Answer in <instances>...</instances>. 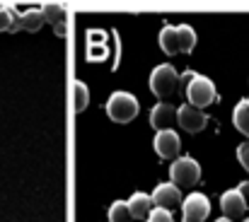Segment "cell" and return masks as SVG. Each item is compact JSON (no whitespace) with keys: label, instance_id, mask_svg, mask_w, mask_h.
Instances as JSON below:
<instances>
[{"label":"cell","instance_id":"6da1fadb","mask_svg":"<svg viewBox=\"0 0 249 222\" xmlns=\"http://www.w3.org/2000/svg\"><path fill=\"white\" fill-rule=\"evenodd\" d=\"M181 80H186V104L196 109H206L218 102V92L211 77L198 73H184Z\"/></svg>","mask_w":249,"mask_h":222},{"label":"cell","instance_id":"7a4b0ae2","mask_svg":"<svg viewBox=\"0 0 249 222\" xmlns=\"http://www.w3.org/2000/svg\"><path fill=\"white\" fill-rule=\"evenodd\" d=\"M141 111L138 99L131 92H114L107 99V116L114 123H131Z\"/></svg>","mask_w":249,"mask_h":222},{"label":"cell","instance_id":"3957f363","mask_svg":"<svg viewBox=\"0 0 249 222\" xmlns=\"http://www.w3.org/2000/svg\"><path fill=\"white\" fill-rule=\"evenodd\" d=\"M169 179L177 188H191L201 181V164L194 157H179L169 167Z\"/></svg>","mask_w":249,"mask_h":222},{"label":"cell","instance_id":"277c9868","mask_svg":"<svg viewBox=\"0 0 249 222\" xmlns=\"http://www.w3.org/2000/svg\"><path fill=\"white\" fill-rule=\"evenodd\" d=\"M179 82H181V75L174 70V66L162 63V66L153 68V73H150V92L160 99H167L177 92Z\"/></svg>","mask_w":249,"mask_h":222},{"label":"cell","instance_id":"5b68a950","mask_svg":"<svg viewBox=\"0 0 249 222\" xmlns=\"http://www.w3.org/2000/svg\"><path fill=\"white\" fill-rule=\"evenodd\" d=\"M181 213L184 220H196V222H206V218L211 215V201L206 193H189L181 201Z\"/></svg>","mask_w":249,"mask_h":222},{"label":"cell","instance_id":"8992f818","mask_svg":"<svg viewBox=\"0 0 249 222\" xmlns=\"http://www.w3.org/2000/svg\"><path fill=\"white\" fill-rule=\"evenodd\" d=\"M179 123V109L167 104V102H160L150 109V126L155 128V133L160 131H174V126Z\"/></svg>","mask_w":249,"mask_h":222},{"label":"cell","instance_id":"52a82bcc","mask_svg":"<svg viewBox=\"0 0 249 222\" xmlns=\"http://www.w3.org/2000/svg\"><path fill=\"white\" fill-rule=\"evenodd\" d=\"M153 148L158 152V157H162V159H179L181 138L177 131H160V133H155Z\"/></svg>","mask_w":249,"mask_h":222},{"label":"cell","instance_id":"ba28073f","mask_svg":"<svg viewBox=\"0 0 249 222\" xmlns=\"http://www.w3.org/2000/svg\"><path fill=\"white\" fill-rule=\"evenodd\" d=\"M179 126L186 133H201L208 126V116L203 109H196L191 104H181L179 106Z\"/></svg>","mask_w":249,"mask_h":222},{"label":"cell","instance_id":"9c48e42d","mask_svg":"<svg viewBox=\"0 0 249 222\" xmlns=\"http://www.w3.org/2000/svg\"><path fill=\"white\" fill-rule=\"evenodd\" d=\"M150 196H153V205L155 208H162V210H169V213L181 208V201H184L174 184H158Z\"/></svg>","mask_w":249,"mask_h":222},{"label":"cell","instance_id":"30bf717a","mask_svg":"<svg viewBox=\"0 0 249 222\" xmlns=\"http://www.w3.org/2000/svg\"><path fill=\"white\" fill-rule=\"evenodd\" d=\"M247 208H249V203L245 201V196L237 188H230V191H225L220 196V210H223L225 218H230L232 222L237 220V218H242L247 213Z\"/></svg>","mask_w":249,"mask_h":222},{"label":"cell","instance_id":"8fae6325","mask_svg":"<svg viewBox=\"0 0 249 222\" xmlns=\"http://www.w3.org/2000/svg\"><path fill=\"white\" fill-rule=\"evenodd\" d=\"M128 210H131V215H133V220H148V215L153 213V196L150 193H145V191H136L128 201Z\"/></svg>","mask_w":249,"mask_h":222},{"label":"cell","instance_id":"7c38bea8","mask_svg":"<svg viewBox=\"0 0 249 222\" xmlns=\"http://www.w3.org/2000/svg\"><path fill=\"white\" fill-rule=\"evenodd\" d=\"M46 24V17L39 7H29L24 12L17 15V29H24V32H39L41 27Z\"/></svg>","mask_w":249,"mask_h":222},{"label":"cell","instance_id":"4fadbf2b","mask_svg":"<svg viewBox=\"0 0 249 222\" xmlns=\"http://www.w3.org/2000/svg\"><path fill=\"white\" fill-rule=\"evenodd\" d=\"M160 49H162V53H167V56L181 53V49H179V36H177V27H174V24H165V27H162V32H160Z\"/></svg>","mask_w":249,"mask_h":222},{"label":"cell","instance_id":"5bb4252c","mask_svg":"<svg viewBox=\"0 0 249 222\" xmlns=\"http://www.w3.org/2000/svg\"><path fill=\"white\" fill-rule=\"evenodd\" d=\"M41 12L46 17V24H53L56 34H66V10L61 5H44Z\"/></svg>","mask_w":249,"mask_h":222},{"label":"cell","instance_id":"9a60e30c","mask_svg":"<svg viewBox=\"0 0 249 222\" xmlns=\"http://www.w3.org/2000/svg\"><path fill=\"white\" fill-rule=\"evenodd\" d=\"M177 36H179V49L181 53H191L196 49V32L191 24H177Z\"/></svg>","mask_w":249,"mask_h":222},{"label":"cell","instance_id":"2e32d148","mask_svg":"<svg viewBox=\"0 0 249 222\" xmlns=\"http://www.w3.org/2000/svg\"><path fill=\"white\" fill-rule=\"evenodd\" d=\"M232 123H235V128H237L242 136L249 138V102L247 99H242V102L232 109Z\"/></svg>","mask_w":249,"mask_h":222},{"label":"cell","instance_id":"e0dca14e","mask_svg":"<svg viewBox=\"0 0 249 222\" xmlns=\"http://www.w3.org/2000/svg\"><path fill=\"white\" fill-rule=\"evenodd\" d=\"M87 104H89V89H87L85 82L75 80V82H73V109H75L78 114H83L85 109H87Z\"/></svg>","mask_w":249,"mask_h":222},{"label":"cell","instance_id":"ac0fdd59","mask_svg":"<svg viewBox=\"0 0 249 222\" xmlns=\"http://www.w3.org/2000/svg\"><path fill=\"white\" fill-rule=\"evenodd\" d=\"M109 222H133V215L126 201H116L109 205Z\"/></svg>","mask_w":249,"mask_h":222},{"label":"cell","instance_id":"d6986e66","mask_svg":"<svg viewBox=\"0 0 249 222\" xmlns=\"http://www.w3.org/2000/svg\"><path fill=\"white\" fill-rule=\"evenodd\" d=\"M17 10L12 5L0 7V32H17Z\"/></svg>","mask_w":249,"mask_h":222},{"label":"cell","instance_id":"ffe728a7","mask_svg":"<svg viewBox=\"0 0 249 222\" xmlns=\"http://www.w3.org/2000/svg\"><path fill=\"white\" fill-rule=\"evenodd\" d=\"M148 222H174V218H172V213H169V210L153 208V213L148 215Z\"/></svg>","mask_w":249,"mask_h":222},{"label":"cell","instance_id":"44dd1931","mask_svg":"<svg viewBox=\"0 0 249 222\" xmlns=\"http://www.w3.org/2000/svg\"><path fill=\"white\" fill-rule=\"evenodd\" d=\"M237 159H240V164L245 167V171H249V143H242V145L237 148Z\"/></svg>","mask_w":249,"mask_h":222},{"label":"cell","instance_id":"7402d4cb","mask_svg":"<svg viewBox=\"0 0 249 222\" xmlns=\"http://www.w3.org/2000/svg\"><path fill=\"white\" fill-rule=\"evenodd\" d=\"M237 191H240V193L245 196V201L249 203V181H245V184H240V186H237Z\"/></svg>","mask_w":249,"mask_h":222},{"label":"cell","instance_id":"603a6c76","mask_svg":"<svg viewBox=\"0 0 249 222\" xmlns=\"http://www.w3.org/2000/svg\"><path fill=\"white\" fill-rule=\"evenodd\" d=\"M215 222H232V220H230V218H218Z\"/></svg>","mask_w":249,"mask_h":222},{"label":"cell","instance_id":"cb8c5ba5","mask_svg":"<svg viewBox=\"0 0 249 222\" xmlns=\"http://www.w3.org/2000/svg\"><path fill=\"white\" fill-rule=\"evenodd\" d=\"M181 222H196V220H181Z\"/></svg>","mask_w":249,"mask_h":222},{"label":"cell","instance_id":"d4e9b609","mask_svg":"<svg viewBox=\"0 0 249 222\" xmlns=\"http://www.w3.org/2000/svg\"><path fill=\"white\" fill-rule=\"evenodd\" d=\"M245 222H249V218H247V220H245Z\"/></svg>","mask_w":249,"mask_h":222},{"label":"cell","instance_id":"484cf974","mask_svg":"<svg viewBox=\"0 0 249 222\" xmlns=\"http://www.w3.org/2000/svg\"><path fill=\"white\" fill-rule=\"evenodd\" d=\"M247 102H249V99H247Z\"/></svg>","mask_w":249,"mask_h":222}]
</instances>
